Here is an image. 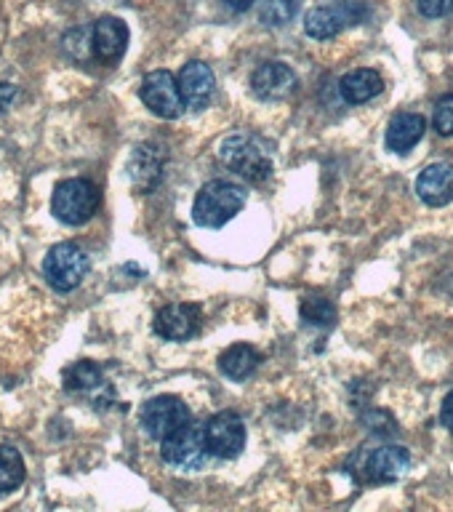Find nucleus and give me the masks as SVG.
I'll list each match as a JSON object with an SVG mask.
<instances>
[{"label":"nucleus","instance_id":"nucleus-8","mask_svg":"<svg viewBox=\"0 0 453 512\" xmlns=\"http://www.w3.org/2000/svg\"><path fill=\"white\" fill-rule=\"evenodd\" d=\"M142 102L150 107V112H155L158 118L176 120L182 118L184 112V99L182 91H179V80H176L174 72L168 70H152L144 75L142 88Z\"/></svg>","mask_w":453,"mask_h":512},{"label":"nucleus","instance_id":"nucleus-18","mask_svg":"<svg viewBox=\"0 0 453 512\" xmlns=\"http://www.w3.org/2000/svg\"><path fill=\"white\" fill-rule=\"evenodd\" d=\"M411 464V454L403 446H384L368 459V475L376 483H390L398 480Z\"/></svg>","mask_w":453,"mask_h":512},{"label":"nucleus","instance_id":"nucleus-17","mask_svg":"<svg viewBox=\"0 0 453 512\" xmlns=\"http://www.w3.org/2000/svg\"><path fill=\"white\" fill-rule=\"evenodd\" d=\"M384 80L376 70H368V67H360V70L347 72L342 80H339V94L347 104H366L371 102L374 96L382 94Z\"/></svg>","mask_w":453,"mask_h":512},{"label":"nucleus","instance_id":"nucleus-4","mask_svg":"<svg viewBox=\"0 0 453 512\" xmlns=\"http://www.w3.org/2000/svg\"><path fill=\"white\" fill-rule=\"evenodd\" d=\"M160 454L163 462L176 472H198L206 467L208 448L206 438H203V427L200 424H184L182 430H176L174 435H168L166 440H160Z\"/></svg>","mask_w":453,"mask_h":512},{"label":"nucleus","instance_id":"nucleus-12","mask_svg":"<svg viewBox=\"0 0 453 512\" xmlns=\"http://www.w3.org/2000/svg\"><path fill=\"white\" fill-rule=\"evenodd\" d=\"M155 334L168 342H184L198 334L200 310L195 304H168L155 315Z\"/></svg>","mask_w":453,"mask_h":512},{"label":"nucleus","instance_id":"nucleus-28","mask_svg":"<svg viewBox=\"0 0 453 512\" xmlns=\"http://www.w3.org/2000/svg\"><path fill=\"white\" fill-rule=\"evenodd\" d=\"M222 3L230 8V11H235V14H243V11H248V8L254 6L256 0H222Z\"/></svg>","mask_w":453,"mask_h":512},{"label":"nucleus","instance_id":"nucleus-3","mask_svg":"<svg viewBox=\"0 0 453 512\" xmlns=\"http://www.w3.org/2000/svg\"><path fill=\"white\" fill-rule=\"evenodd\" d=\"M51 211L59 222L70 227L91 222L99 211V187L88 179H64L56 184Z\"/></svg>","mask_w":453,"mask_h":512},{"label":"nucleus","instance_id":"nucleus-23","mask_svg":"<svg viewBox=\"0 0 453 512\" xmlns=\"http://www.w3.org/2000/svg\"><path fill=\"white\" fill-rule=\"evenodd\" d=\"M302 318L310 326H334L336 310L326 296H307L302 302Z\"/></svg>","mask_w":453,"mask_h":512},{"label":"nucleus","instance_id":"nucleus-7","mask_svg":"<svg viewBox=\"0 0 453 512\" xmlns=\"http://www.w3.org/2000/svg\"><path fill=\"white\" fill-rule=\"evenodd\" d=\"M368 19L366 3H339V6H318L307 11L304 16V32L315 40H331L347 27V24H360Z\"/></svg>","mask_w":453,"mask_h":512},{"label":"nucleus","instance_id":"nucleus-1","mask_svg":"<svg viewBox=\"0 0 453 512\" xmlns=\"http://www.w3.org/2000/svg\"><path fill=\"white\" fill-rule=\"evenodd\" d=\"M246 200V187L227 182V179H214V182H206L200 187L195 206H192V216L200 227H214L216 230V227L232 222L243 211Z\"/></svg>","mask_w":453,"mask_h":512},{"label":"nucleus","instance_id":"nucleus-25","mask_svg":"<svg viewBox=\"0 0 453 512\" xmlns=\"http://www.w3.org/2000/svg\"><path fill=\"white\" fill-rule=\"evenodd\" d=\"M416 3H419V14L427 16V19L453 14V0H416Z\"/></svg>","mask_w":453,"mask_h":512},{"label":"nucleus","instance_id":"nucleus-22","mask_svg":"<svg viewBox=\"0 0 453 512\" xmlns=\"http://www.w3.org/2000/svg\"><path fill=\"white\" fill-rule=\"evenodd\" d=\"M302 6V0H264L259 8V22L264 27H286Z\"/></svg>","mask_w":453,"mask_h":512},{"label":"nucleus","instance_id":"nucleus-2","mask_svg":"<svg viewBox=\"0 0 453 512\" xmlns=\"http://www.w3.org/2000/svg\"><path fill=\"white\" fill-rule=\"evenodd\" d=\"M219 158L248 182H267L272 176V158L256 136L232 134L219 144Z\"/></svg>","mask_w":453,"mask_h":512},{"label":"nucleus","instance_id":"nucleus-14","mask_svg":"<svg viewBox=\"0 0 453 512\" xmlns=\"http://www.w3.org/2000/svg\"><path fill=\"white\" fill-rule=\"evenodd\" d=\"M163 163H166V150L158 144H139L128 160V176L139 190H152L163 176Z\"/></svg>","mask_w":453,"mask_h":512},{"label":"nucleus","instance_id":"nucleus-6","mask_svg":"<svg viewBox=\"0 0 453 512\" xmlns=\"http://www.w3.org/2000/svg\"><path fill=\"white\" fill-rule=\"evenodd\" d=\"M142 427L152 440H166L176 430H182L184 424L192 422V414L187 403L176 395H158L144 403L142 408Z\"/></svg>","mask_w":453,"mask_h":512},{"label":"nucleus","instance_id":"nucleus-21","mask_svg":"<svg viewBox=\"0 0 453 512\" xmlns=\"http://www.w3.org/2000/svg\"><path fill=\"white\" fill-rule=\"evenodd\" d=\"M64 387L70 392H88L102 387V368L91 360H80L64 371Z\"/></svg>","mask_w":453,"mask_h":512},{"label":"nucleus","instance_id":"nucleus-27","mask_svg":"<svg viewBox=\"0 0 453 512\" xmlns=\"http://www.w3.org/2000/svg\"><path fill=\"white\" fill-rule=\"evenodd\" d=\"M16 99V86L6 83V80H0V112H6Z\"/></svg>","mask_w":453,"mask_h":512},{"label":"nucleus","instance_id":"nucleus-11","mask_svg":"<svg viewBox=\"0 0 453 512\" xmlns=\"http://www.w3.org/2000/svg\"><path fill=\"white\" fill-rule=\"evenodd\" d=\"M176 80H179V91H182L184 104L192 107V110H203V107L214 99L216 78L214 70H211L206 62L192 59V62L184 64Z\"/></svg>","mask_w":453,"mask_h":512},{"label":"nucleus","instance_id":"nucleus-15","mask_svg":"<svg viewBox=\"0 0 453 512\" xmlns=\"http://www.w3.org/2000/svg\"><path fill=\"white\" fill-rule=\"evenodd\" d=\"M416 192L427 206H446L453 198V166L451 163H432L416 179Z\"/></svg>","mask_w":453,"mask_h":512},{"label":"nucleus","instance_id":"nucleus-16","mask_svg":"<svg viewBox=\"0 0 453 512\" xmlns=\"http://www.w3.org/2000/svg\"><path fill=\"white\" fill-rule=\"evenodd\" d=\"M424 131H427V120L419 112H400L387 126V147L398 155H406L411 147L422 142Z\"/></svg>","mask_w":453,"mask_h":512},{"label":"nucleus","instance_id":"nucleus-20","mask_svg":"<svg viewBox=\"0 0 453 512\" xmlns=\"http://www.w3.org/2000/svg\"><path fill=\"white\" fill-rule=\"evenodd\" d=\"M24 459L19 448L3 443L0 446V494H11L24 483Z\"/></svg>","mask_w":453,"mask_h":512},{"label":"nucleus","instance_id":"nucleus-5","mask_svg":"<svg viewBox=\"0 0 453 512\" xmlns=\"http://www.w3.org/2000/svg\"><path fill=\"white\" fill-rule=\"evenodd\" d=\"M88 270H91V259L75 243H56L43 262V275H46L48 286L62 294L75 291L88 275Z\"/></svg>","mask_w":453,"mask_h":512},{"label":"nucleus","instance_id":"nucleus-13","mask_svg":"<svg viewBox=\"0 0 453 512\" xmlns=\"http://www.w3.org/2000/svg\"><path fill=\"white\" fill-rule=\"evenodd\" d=\"M128 24L118 16H102L91 24V48L96 59L102 62H118L126 54Z\"/></svg>","mask_w":453,"mask_h":512},{"label":"nucleus","instance_id":"nucleus-19","mask_svg":"<svg viewBox=\"0 0 453 512\" xmlns=\"http://www.w3.org/2000/svg\"><path fill=\"white\" fill-rule=\"evenodd\" d=\"M259 363H262V355L254 347H248V344H232L230 350L222 352V358H219L222 374L235 379V382L248 379L259 368Z\"/></svg>","mask_w":453,"mask_h":512},{"label":"nucleus","instance_id":"nucleus-24","mask_svg":"<svg viewBox=\"0 0 453 512\" xmlns=\"http://www.w3.org/2000/svg\"><path fill=\"white\" fill-rule=\"evenodd\" d=\"M432 126L440 136H453V94L440 96L432 115Z\"/></svg>","mask_w":453,"mask_h":512},{"label":"nucleus","instance_id":"nucleus-10","mask_svg":"<svg viewBox=\"0 0 453 512\" xmlns=\"http://www.w3.org/2000/svg\"><path fill=\"white\" fill-rule=\"evenodd\" d=\"M251 91L262 102H280L296 91L294 70L283 62H264L251 75Z\"/></svg>","mask_w":453,"mask_h":512},{"label":"nucleus","instance_id":"nucleus-26","mask_svg":"<svg viewBox=\"0 0 453 512\" xmlns=\"http://www.w3.org/2000/svg\"><path fill=\"white\" fill-rule=\"evenodd\" d=\"M440 422L446 427L448 432H453V390L448 392L446 400H443V406H440Z\"/></svg>","mask_w":453,"mask_h":512},{"label":"nucleus","instance_id":"nucleus-9","mask_svg":"<svg viewBox=\"0 0 453 512\" xmlns=\"http://www.w3.org/2000/svg\"><path fill=\"white\" fill-rule=\"evenodd\" d=\"M208 454L216 459H235L246 448V424L235 411H219L203 424Z\"/></svg>","mask_w":453,"mask_h":512}]
</instances>
